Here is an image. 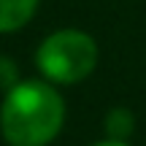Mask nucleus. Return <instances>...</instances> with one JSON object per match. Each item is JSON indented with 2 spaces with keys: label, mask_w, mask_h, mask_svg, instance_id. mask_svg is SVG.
<instances>
[{
  "label": "nucleus",
  "mask_w": 146,
  "mask_h": 146,
  "mask_svg": "<svg viewBox=\"0 0 146 146\" xmlns=\"http://www.w3.org/2000/svg\"><path fill=\"white\" fill-rule=\"evenodd\" d=\"M41 0H0V33H16L33 19Z\"/></svg>",
  "instance_id": "nucleus-3"
},
{
  "label": "nucleus",
  "mask_w": 146,
  "mask_h": 146,
  "mask_svg": "<svg viewBox=\"0 0 146 146\" xmlns=\"http://www.w3.org/2000/svg\"><path fill=\"white\" fill-rule=\"evenodd\" d=\"M35 65L49 84H78L98 65V43L89 33L65 27L41 41Z\"/></svg>",
  "instance_id": "nucleus-2"
},
{
  "label": "nucleus",
  "mask_w": 146,
  "mask_h": 146,
  "mask_svg": "<svg viewBox=\"0 0 146 146\" xmlns=\"http://www.w3.org/2000/svg\"><path fill=\"white\" fill-rule=\"evenodd\" d=\"M135 130V116L127 108H111L106 114V133L111 141H127Z\"/></svg>",
  "instance_id": "nucleus-4"
},
{
  "label": "nucleus",
  "mask_w": 146,
  "mask_h": 146,
  "mask_svg": "<svg viewBox=\"0 0 146 146\" xmlns=\"http://www.w3.org/2000/svg\"><path fill=\"white\" fill-rule=\"evenodd\" d=\"M19 81H22V78H19V65H16L11 57L0 54V89L11 92Z\"/></svg>",
  "instance_id": "nucleus-5"
},
{
  "label": "nucleus",
  "mask_w": 146,
  "mask_h": 146,
  "mask_svg": "<svg viewBox=\"0 0 146 146\" xmlns=\"http://www.w3.org/2000/svg\"><path fill=\"white\" fill-rule=\"evenodd\" d=\"M95 146H127V141H111V138H106V141H100Z\"/></svg>",
  "instance_id": "nucleus-6"
},
{
  "label": "nucleus",
  "mask_w": 146,
  "mask_h": 146,
  "mask_svg": "<svg viewBox=\"0 0 146 146\" xmlns=\"http://www.w3.org/2000/svg\"><path fill=\"white\" fill-rule=\"evenodd\" d=\"M65 125V100L54 84L19 81L0 106V133L8 146H49Z\"/></svg>",
  "instance_id": "nucleus-1"
}]
</instances>
